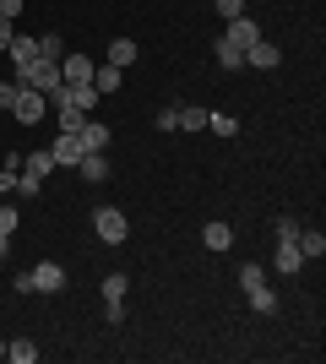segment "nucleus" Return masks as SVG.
I'll use <instances>...</instances> for the list:
<instances>
[{"mask_svg":"<svg viewBox=\"0 0 326 364\" xmlns=\"http://www.w3.org/2000/svg\"><path fill=\"white\" fill-rule=\"evenodd\" d=\"M245 299H250V310H261V316H272V310H278V294L266 289V283H256V289H250Z\"/></svg>","mask_w":326,"mask_h":364,"instance_id":"nucleus-18","label":"nucleus"},{"mask_svg":"<svg viewBox=\"0 0 326 364\" xmlns=\"http://www.w3.org/2000/svg\"><path fill=\"white\" fill-rule=\"evenodd\" d=\"M38 191H44L38 174H16V196H38Z\"/></svg>","mask_w":326,"mask_h":364,"instance_id":"nucleus-28","label":"nucleus"},{"mask_svg":"<svg viewBox=\"0 0 326 364\" xmlns=\"http://www.w3.org/2000/svg\"><path fill=\"white\" fill-rule=\"evenodd\" d=\"M44 109H49V98H44L38 87H16V104H11V114H16L22 125H38V120H44Z\"/></svg>","mask_w":326,"mask_h":364,"instance_id":"nucleus-3","label":"nucleus"},{"mask_svg":"<svg viewBox=\"0 0 326 364\" xmlns=\"http://www.w3.org/2000/svg\"><path fill=\"white\" fill-rule=\"evenodd\" d=\"M11 38H16V22H6V16H0V49H11Z\"/></svg>","mask_w":326,"mask_h":364,"instance_id":"nucleus-34","label":"nucleus"},{"mask_svg":"<svg viewBox=\"0 0 326 364\" xmlns=\"http://www.w3.org/2000/svg\"><path fill=\"white\" fill-rule=\"evenodd\" d=\"M82 120H87V114H82V109L60 104V131H82Z\"/></svg>","mask_w":326,"mask_h":364,"instance_id":"nucleus-27","label":"nucleus"},{"mask_svg":"<svg viewBox=\"0 0 326 364\" xmlns=\"http://www.w3.org/2000/svg\"><path fill=\"white\" fill-rule=\"evenodd\" d=\"M0 16H6V22H16V16H22V0H0Z\"/></svg>","mask_w":326,"mask_h":364,"instance_id":"nucleus-33","label":"nucleus"},{"mask_svg":"<svg viewBox=\"0 0 326 364\" xmlns=\"http://www.w3.org/2000/svg\"><path fill=\"white\" fill-rule=\"evenodd\" d=\"M93 228H98V240H104V245H125V234H131V223H125L120 207H98Z\"/></svg>","mask_w":326,"mask_h":364,"instance_id":"nucleus-2","label":"nucleus"},{"mask_svg":"<svg viewBox=\"0 0 326 364\" xmlns=\"http://www.w3.org/2000/svg\"><path fill=\"white\" fill-rule=\"evenodd\" d=\"M16 87H22V82H0V109H6V114H11V104H16Z\"/></svg>","mask_w":326,"mask_h":364,"instance_id":"nucleus-30","label":"nucleus"},{"mask_svg":"<svg viewBox=\"0 0 326 364\" xmlns=\"http://www.w3.org/2000/svg\"><path fill=\"white\" fill-rule=\"evenodd\" d=\"M16 223H22V218H16V207H0V234H16Z\"/></svg>","mask_w":326,"mask_h":364,"instance_id":"nucleus-31","label":"nucleus"},{"mask_svg":"<svg viewBox=\"0 0 326 364\" xmlns=\"http://www.w3.org/2000/svg\"><path fill=\"white\" fill-rule=\"evenodd\" d=\"M223 38H229V44H239V49H250V44H256V38H261V28H256L250 16H234V22H229V33H223Z\"/></svg>","mask_w":326,"mask_h":364,"instance_id":"nucleus-10","label":"nucleus"},{"mask_svg":"<svg viewBox=\"0 0 326 364\" xmlns=\"http://www.w3.org/2000/svg\"><path fill=\"white\" fill-rule=\"evenodd\" d=\"M77 174H82V180H93V185H104L109 180V158H104V152H82V158H77Z\"/></svg>","mask_w":326,"mask_h":364,"instance_id":"nucleus-9","label":"nucleus"},{"mask_svg":"<svg viewBox=\"0 0 326 364\" xmlns=\"http://www.w3.org/2000/svg\"><path fill=\"white\" fill-rule=\"evenodd\" d=\"M33 60H38V38H28V33H16V38H11V65H16V71H28Z\"/></svg>","mask_w":326,"mask_h":364,"instance_id":"nucleus-11","label":"nucleus"},{"mask_svg":"<svg viewBox=\"0 0 326 364\" xmlns=\"http://www.w3.org/2000/svg\"><path fill=\"white\" fill-rule=\"evenodd\" d=\"M207 131H217V136H234V131H239V120H234V114H207Z\"/></svg>","mask_w":326,"mask_h":364,"instance_id":"nucleus-25","label":"nucleus"},{"mask_svg":"<svg viewBox=\"0 0 326 364\" xmlns=\"http://www.w3.org/2000/svg\"><path fill=\"white\" fill-rule=\"evenodd\" d=\"M299 256H305V261H321L326 256V234H321V228H299Z\"/></svg>","mask_w":326,"mask_h":364,"instance_id":"nucleus-12","label":"nucleus"},{"mask_svg":"<svg viewBox=\"0 0 326 364\" xmlns=\"http://www.w3.org/2000/svg\"><path fill=\"white\" fill-rule=\"evenodd\" d=\"M131 60H136V38H114V44H109V55H104V65H120V71H125Z\"/></svg>","mask_w":326,"mask_h":364,"instance_id":"nucleus-14","label":"nucleus"},{"mask_svg":"<svg viewBox=\"0 0 326 364\" xmlns=\"http://www.w3.org/2000/svg\"><path fill=\"white\" fill-rule=\"evenodd\" d=\"M93 87L98 92H120V65H93Z\"/></svg>","mask_w":326,"mask_h":364,"instance_id":"nucleus-19","label":"nucleus"},{"mask_svg":"<svg viewBox=\"0 0 326 364\" xmlns=\"http://www.w3.org/2000/svg\"><path fill=\"white\" fill-rule=\"evenodd\" d=\"M0 359H6V337H0Z\"/></svg>","mask_w":326,"mask_h":364,"instance_id":"nucleus-36","label":"nucleus"},{"mask_svg":"<svg viewBox=\"0 0 326 364\" xmlns=\"http://www.w3.org/2000/svg\"><path fill=\"white\" fill-rule=\"evenodd\" d=\"M49 152H55V164L77 168V158H82V152H87V147H82V136H77V131H60V136H55V147H49Z\"/></svg>","mask_w":326,"mask_h":364,"instance_id":"nucleus-6","label":"nucleus"},{"mask_svg":"<svg viewBox=\"0 0 326 364\" xmlns=\"http://www.w3.org/2000/svg\"><path fill=\"white\" fill-rule=\"evenodd\" d=\"M33 289H38V294H60V289H65V267L38 261V267H33Z\"/></svg>","mask_w":326,"mask_h":364,"instance_id":"nucleus-4","label":"nucleus"},{"mask_svg":"<svg viewBox=\"0 0 326 364\" xmlns=\"http://www.w3.org/2000/svg\"><path fill=\"white\" fill-rule=\"evenodd\" d=\"M60 55H65V44L55 33H44V38H38V60H60Z\"/></svg>","mask_w":326,"mask_h":364,"instance_id":"nucleus-24","label":"nucleus"},{"mask_svg":"<svg viewBox=\"0 0 326 364\" xmlns=\"http://www.w3.org/2000/svg\"><path fill=\"white\" fill-rule=\"evenodd\" d=\"M125 289H131V277H125V272H114V277L104 283V304H125Z\"/></svg>","mask_w":326,"mask_h":364,"instance_id":"nucleus-23","label":"nucleus"},{"mask_svg":"<svg viewBox=\"0 0 326 364\" xmlns=\"http://www.w3.org/2000/svg\"><path fill=\"white\" fill-rule=\"evenodd\" d=\"M202 245H207V250H229V245H234V228L229 223H207L202 228Z\"/></svg>","mask_w":326,"mask_h":364,"instance_id":"nucleus-15","label":"nucleus"},{"mask_svg":"<svg viewBox=\"0 0 326 364\" xmlns=\"http://www.w3.org/2000/svg\"><path fill=\"white\" fill-rule=\"evenodd\" d=\"M278 60H283V49H278V44H266V38H256V44L245 49V65H256V71H272Z\"/></svg>","mask_w":326,"mask_h":364,"instance_id":"nucleus-8","label":"nucleus"},{"mask_svg":"<svg viewBox=\"0 0 326 364\" xmlns=\"http://www.w3.org/2000/svg\"><path fill=\"white\" fill-rule=\"evenodd\" d=\"M60 104L82 109V114H93V104H98V87H93V82H87V87H65V92H60Z\"/></svg>","mask_w":326,"mask_h":364,"instance_id":"nucleus-13","label":"nucleus"},{"mask_svg":"<svg viewBox=\"0 0 326 364\" xmlns=\"http://www.w3.org/2000/svg\"><path fill=\"white\" fill-rule=\"evenodd\" d=\"M11 256V234H0V261Z\"/></svg>","mask_w":326,"mask_h":364,"instance_id":"nucleus-35","label":"nucleus"},{"mask_svg":"<svg viewBox=\"0 0 326 364\" xmlns=\"http://www.w3.org/2000/svg\"><path fill=\"white\" fill-rule=\"evenodd\" d=\"M217 6V16H223V22H234V16H245V0H212Z\"/></svg>","mask_w":326,"mask_h":364,"instance_id":"nucleus-29","label":"nucleus"},{"mask_svg":"<svg viewBox=\"0 0 326 364\" xmlns=\"http://www.w3.org/2000/svg\"><path fill=\"white\" fill-rule=\"evenodd\" d=\"M16 174H22V152H11L6 168H0V196H11V191H16Z\"/></svg>","mask_w":326,"mask_h":364,"instance_id":"nucleus-20","label":"nucleus"},{"mask_svg":"<svg viewBox=\"0 0 326 364\" xmlns=\"http://www.w3.org/2000/svg\"><path fill=\"white\" fill-rule=\"evenodd\" d=\"M6 359H16V364H33V359H38V343L16 337V343H6Z\"/></svg>","mask_w":326,"mask_h":364,"instance_id":"nucleus-22","label":"nucleus"},{"mask_svg":"<svg viewBox=\"0 0 326 364\" xmlns=\"http://www.w3.org/2000/svg\"><path fill=\"white\" fill-rule=\"evenodd\" d=\"M207 114H212V109H202V104L180 109V131H207Z\"/></svg>","mask_w":326,"mask_h":364,"instance_id":"nucleus-21","label":"nucleus"},{"mask_svg":"<svg viewBox=\"0 0 326 364\" xmlns=\"http://www.w3.org/2000/svg\"><path fill=\"white\" fill-rule=\"evenodd\" d=\"M77 136H82V147H87V152H109V136H114V131H109L104 120H93V114H87Z\"/></svg>","mask_w":326,"mask_h":364,"instance_id":"nucleus-7","label":"nucleus"},{"mask_svg":"<svg viewBox=\"0 0 326 364\" xmlns=\"http://www.w3.org/2000/svg\"><path fill=\"white\" fill-rule=\"evenodd\" d=\"M278 240H283V245H278V261H272V267H278L283 277H294L299 267H305V256H299V245H294L299 234H278Z\"/></svg>","mask_w":326,"mask_h":364,"instance_id":"nucleus-5","label":"nucleus"},{"mask_svg":"<svg viewBox=\"0 0 326 364\" xmlns=\"http://www.w3.org/2000/svg\"><path fill=\"white\" fill-rule=\"evenodd\" d=\"M256 283H266V267H256V261H250V267H239V289H256Z\"/></svg>","mask_w":326,"mask_h":364,"instance_id":"nucleus-26","label":"nucleus"},{"mask_svg":"<svg viewBox=\"0 0 326 364\" xmlns=\"http://www.w3.org/2000/svg\"><path fill=\"white\" fill-rule=\"evenodd\" d=\"M49 168H55V152H49V147H38V152H28V158H22V174H38V180H44Z\"/></svg>","mask_w":326,"mask_h":364,"instance_id":"nucleus-17","label":"nucleus"},{"mask_svg":"<svg viewBox=\"0 0 326 364\" xmlns=\"http://www.w3.org/2000/svg\"><path fill=\"white\" fill-rule=\"evenodd\" d=\"M16 82H22V87H38L49 104L60 109V92H65V82H60V60H33L28 71H16Z\"/></svg>","mask_w":326,"mask_h":364,"instance_id":"nucleus-1","label":"nucleus"},{"mask_svg":"<svg viewBox=\"0 0 326 364\" xmlns=\"http://www.w3.org/2000/svg\"><path fill=\"white\" fill-rule=\"evenodd\" d=\"M158 131H180V109H163V114H158Z\"/></svg>","mask_w":326,"mask_h":364,"instance_id":"nucleus-32","label":"nucleus"},{"mask_svg":"<svg viewBox=\"0 0 326 364\" xmlns=\"http://www.w3.org/2000/svg\"><path fill=\"white\" fill-rule=\"evenodd\" d=\"M212 55H217V65H223V71H239V65H245V49H239V44H229V38H217V49H212Z\"/></svg>","mask_w":326,"mask_h":364,"instance_id":"nucleus-16","label":"nucleus"}]
</instances>
